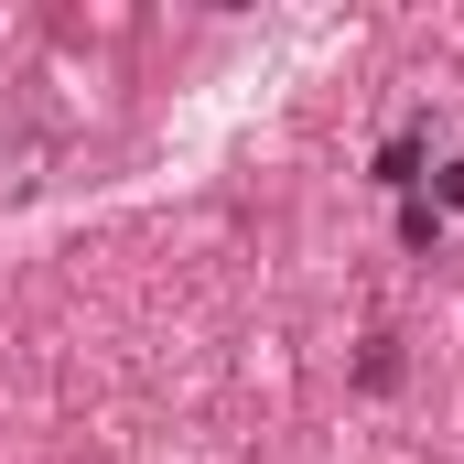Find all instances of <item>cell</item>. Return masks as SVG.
<instances>
[{
  "label": "cell",
  "instance_id": "obj_1",
  "mask_svg": "<svg viewBox=\"0 0 464 464\" xmlns=\"http://www.w3.org/2000/svg\"><path fill=\"white\" fill-rule=\"evenodd\" d=\"M421 162H432V130L411 119V130H400V140L378 151V184H389V195H411V184H421Z\"/></svg>",
  "mask_w": 464,
  "mask_h": 464
},
{
  "label": "cell",
  "instance_id": "obj_2",
  "mask_svg": "<svg viewBox=\"0 0 464 464\" xmlns=\"http://www.w3.org/2000/svg\"><path fill=\"white\" fill-rule=\"evenodd\" d=\"M356 378H367V389H400V335H367V356H356Z\"/></svg>",
  "mask_w": 464,
  "mask_h": 464
},
{
  "label": "cell",
  "instance_id": "obj_3",
  "mask_svg": "<svg viewBox=\"0 0 464 464\" xmlns=\"http://www.w3.org/2000/svg\"><path fill=\"white\" fill-rule=\"evenodd\" d=\"M400 237H411V248H443V206H421V195H400Z\"/></svg>",
  "mask_w": 464,
  "mask_h": 464
},
{
  "label": "cell",
  "instance_id": "obj_4",
  "mask_svg": "<svg viewBox=\"0 0 464 464\" xmlns=\"http://www.w3.org/2000/svg\"><path fill=\"white\" fill-rule=\"evenodd\" d=\"M443 217H464V162H443Z\"/></svg>",
  "mask_w": 464,
  "mask_h": 464
}]
</instances>
